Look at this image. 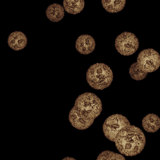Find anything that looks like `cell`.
I'll use <instances>...</instances> for the list:
<instances>
[{
	"label": "cell",
	"mask_w": 160,
	"mask_h": 160,
	"mask_svg": "<svg viewBox=\"0 0 160 160\" xmlns=\"http://www.w3.org/2000/svg\"><path fill=\"white\" fill-rule=\"evenodd\" d=\"M102 111L101 99L94 93L84 92L76 99L69 114L71 125L79 130L90 127Z\"/></svg>",
	"instance_id": "obj_1"
},
{
	"label": "cell",
	"mask_w": 160,
	"mask_h": 160,
	"mask_svg": "<svg viewBox=\"0 0 160 160\" xmlns=\"http://www.w3.org/2000/svg\"><path fill=\"white\" fill-rule=\"evenodd\" d=\"M114 142L121 154L133 156L143 150L146 144V138L140 128L129 125L123 128L118 133Z\"/></svg>",
	"instance_id": "obj_2"
},
{
	"label": "cell",
	"mask_w": 160,
	"mask_h": 160,
	"mask_svg": "<svg viewBox=\"0 0 160 160\" xmlns=\"http://www.w3.org/2000/svg\"><path fill=\"white\" fill-rule=\"evenodd\" d=\"M89 85L95 89L102 90L110 86L113 80L111 68L104 63H96L91 66L86 72Z\"/></svg>",
	"instance_id": "obj_3"
},
{
	"label": "cell",
	"mask_w": 160,
	"mask_h": 160,
	"mask_svg": "<svg viewBox=\"0 0 160 160\" xmlns=\"http://www.w3.org/2000/svg\"><path fill=\"white\" fill-rule=\"evenodd\" d=\"M129 125L130 122L125 116L116 114L109 116L105 120L102 130L105 136L111 141L114 142L118 133L123 128Z\"/></svg>",
	"instance_id": "obj_4"
},
{
	"label": "cell",
	"mask_w": 160,
	"mask_h": 160,
	"mask_svg": "<svg viewBox=\"0 0 160 160\" xmlns=\"http://www.w3.org/2000/svg\"><path fill=\"white\" fill-rule=\"evenodd\" d=\"M137 63L142 71L146 73L154 72L160 66V55L154 49H144L139 53Z\"/></svg>",
	"instance_id": "obj_5"
},
{
	"label": "cell",
	"mask_w": 160,
	"mask_h": 160,
	"mask_svg": "<svg viewBox=\"0 0 160 160\" xmlns=\"http://www.w3.org/2000/svg\"><path fill=\"white\" fill-rule=\"evenodd\" d=\"M115 48L118 52L123 56L133 54L139 48V41L132 32H123L116 39Z\"/></svg>",
	"instance_id": "obj_6"
},
{
	"label": "cell",
	"mask_w": 160,
	"mask_h": 160,
	"mask_svg": "<svg viewBox=\"0 0 160 160\" xmlns=\"http://www.w3.org/2000/svg\"><path fill=\"white\" fill-rule=\"evenodd\" d=\"M96 46L94 38L88 34H82L76 41L77 51L82 54H88L93 52Z\"/></svg>",
	"instance_id": "obj_7"
},
{
	"label": "cell",
	"mask_w": 160,
	"mask_h": 160,
	"mask_svg": "<svg viewBox=\"0 0 160 160\" xmlns=\"http://www.w3.org/2000/svg\"><path fill=\"white\" fill-rule=\"evenodd\" d=\"M26 35L20 31H15L8 36V43L9 46L14 51H19L24 49L27 44Z\"/></svg>",
	"instance_id": "obj_8"
},
{
	"label": "cell",
	"mask_w": 160,
	"mask_h": 160,
	"mask_svg": "<svg viewBox=\"0 0 160 160\" xmlns=\"http://www.w3.org/2000/svg\"><path fill=\"white\" fill-rule=\"evenodd\" d=\"M142 126L148 132H155L160 128V118L155 114H149L143 118Z\"/></svg>",
	"instance_id": "obj_9"
},
{
	"label": "cell",
	"mask_w": 160,
	"mask_h": 160,
	"mask_svg": "<svg viewBox=\"0 0 160 160\" xmlns=\"http://www.w3.org/2000/svg\"><path fill=\"white\" fill-rule=\"evenodd\" d=\"M47 18L52 22H58L64 16V8L57 3L49 5L46 11Z\"/></svg>",
	"instance_id": "obj_10"
},
{
	"label": "cell",
	"mask_w": 160,
	"mask_h": 160,
	"mask_svg": "<svg viewBox=\"0 0 160 160\" xmlns=\"http://www.w3.org/2000/svg\"><path fill=\"white\" fill-rule=\"evenodd\" d=\"M84 7V1L83 0H64L63 1V8L69 14H78L82 11Z\"/></svg>",
	"instance_id": "obj_11"
},
{
	"label": "cell",
	"mask_w": 160,
	"mask_h": 160,
	"mask_svg": "<svg viewBox=\"0 0 160 160\" xmlns=\"http://www.w3.org/2000/svg\"><path fill=\"white\" fill-rule=\"evenodd\" d=\"M103 8L109 12L114 13L122 10L126 1L125 0H102L101 1Z\"/></svg>",
	"instance_id": "obj_12"
},
{
	"label": "cell",
	"mask_w": 160,
	"mask_h": 160,
	"mask_svg": "<svg viewBox=\"0 0 160 160\" xmlns=\"http://www.w3.org/2000/svg\"><path fill=\"white\" fill-rule=\"evenodd\" d=\"M129 73L131 78L136 81L142 80L148 75V73L142 71L139 68L137 62L131 64L129 69Z\"/></svg>",
	"instance_id": "obj_13"
},
{
	"label": "cell",
	"mask_w": 160,
	"mask_h": 160,
	"mask_svg": "<svg viewBox=\"0 0 160 160\" xmlns=\"http://www.w3.org/2000/svg\"><path fill=\"white\" fill-rule=\"evenodd\" d=\"M96 160H126V159L122 154L110 151H104L98 155Z\"/></svg>",
	"instance_id": "obj_14"
},
{
	"label": "cell",
	"mask_w": 160,
	"mask_h": 160,
	"mask_svg": "<svg viewBox=\"0 0 160 160\" xmlns=\"http://www.w3.org/2000/svg\"><path fill=\"white\" fill-rule=\"evenodd\" d=\"M62 160H76V159L73 158H71V157H66V158L62 159Z\"/></svg>",
	"instance_id": "obj_15"
}]
</instances>
